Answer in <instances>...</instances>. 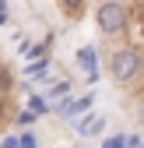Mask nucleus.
<instances>
[{
  "label": "nucleus",
  "mask_w": 144,
  "mask_h": 148,
  "mask_svg": "<svg viewBox=\"0 0 144 148\" xmlns=\"http://www.w3.org/2000/svg\"><path fill=\"white\" fill-rule=\"evenodd\" d=\"M109 78L116 81V85H137L141 78H144V49L141 46H116L113 53H109Z\"/></svg>",
  "instance_id": "f257e3e1"
},
{
  "label": "nucleus",
  "mask_w": 144,
  "mask_h": 148,
  "mask_svg": "<svg viewBox=\"0 0 144 148\" xmlns=\"http://www.w3.org/2000/svg\"><path fill=\"white\" fill-rule=\"evenodd\" d=\"M0 148H18V138H7V141L0 145Z\"/></svg>",
  "instance_id": "39448f33"
},
{
  "label": "nucleus",
  "mask_w": 144,
  "mask_h": 148,
  "mask_svg": "<svg viewBox=\"0 0 144 148\" xmlns=\"http://www.w3.org/2000/svg\"><path fill=\"white\" fill-rule=\"evenodd\" d=\"M137 120H141V123H144V99H141V102H137Z\"/></svg>",
  "instance_id": "20e7f679"
},
{
  "label": "nucleus",
  "mask_w": 144,
  "mask_h": 148,
  "mask_svg": "<svg viewBox=\"0 0 144 148\" xmlns=\"http://www.w3.org/2000/svg\"><path fill=\"white\" fill-rule=\"evenodd\" d=\"M81 4H84V0H63V11H67V14H77Z\"/></svg>",
  "instance_id": "7ed1b4c3"
},
{
  "label": "nucleus",
  "mask_w": 144,
  "mask_h": 148,
  "mask_svg": "<svg viewBox=\"0 0 144 148\" xmlns=\"http://www.w3.org/2000/svg\"><path fill=\"white\" fill-rule=\"evenodd\" d=\"M130 25V14H127V4L123 0H102L95 7V28L105 35V39H120Z\"/></svg>",
  "instance_id": "f03ea898"
}]
</instances>
